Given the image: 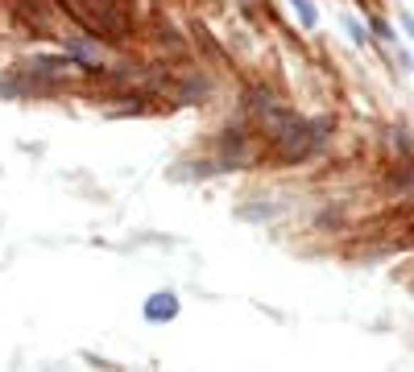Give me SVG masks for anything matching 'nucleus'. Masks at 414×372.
Returning a JSON list of instances; mask_svg holds the SVG:
<instances>
[{
  "label": "nucleus",
  "instance_id": "nucleus-1",
  "mask_svg": "<svg viewBox=\"0 0 414 372\" xmlns=\"http://www.w3.org/2000/svg\"><path fill=\"white\" fill-rule=\"evenodd\" d=\"M146 315H149V319H153V322H162V319H174V315H178V302H174V294H158V298H149Z\"/></svg>",
  "mask_w": 414,
  "mask_h": 372
},
{
  "label": "nucleus",
  "instance_id": "nucleus-2",
  "mask_svg": "<svg viewBox=\"0 0 414 372\" xmlns=\"http://www.w3.org/2000/svg\"><path fill=\"white\" fill-rule=\"evenodd\" d=\"M58 71H71V58H33L29 62V74H58Z\"/></svg>",
  "mask_w": 414,
  "mask_h": 372
},
{
  "label": "nucleus",
  "instance_id": "nucleus-3",
  "mask_svg": "<svg viewBox=\"0 0 414 372\" xmlns=\"http://www.w3.org/2000/svg\"><path fill=\"white\" fill-rule=\"evenodd\" d=\"M298 4V13H303V21L307 25H315V9H311V0H294Z\"/></svg>",
  "mask_w": 414,
  "mask_h": 372
}]
</instances>
